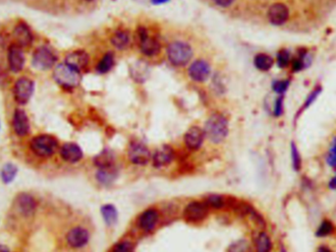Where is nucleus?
I'll use <instances>...</instances> for the list:
<instances>
[{
  "label": "nucleus",
  "mask_w": 336,
  "mask_h": 252,
  "mask_svg": "<svg viewBox=\"0 0 336 252\" xmlns=\"http://www.w3.org/2000/svg\"><path fill=\"white\" fill-rule=\"evenodd\" d=\"M205 134L214 144L223 142L228 135V120L221 114L211 115L205 123Z\"/></svg>",
  "instance_id": "f257e3e1"
},
{
  "label": "nucleus",
  "mask_w": 336,
  "mask_h": 252,
  "mask_svg": "<svg viewBox=\"0 0 336 252\" xmlns=\"http://www.w3.org/2000/svg\"><path fill=\"white\" fill-rule=\"evenodd\" d=\"M30 149L36 157L48 159L52 157L59 149V144L58 140L52 135H38L31 140Z\"/></svg>",
  "instance_id": "f03ea898"
},
{
  "label": "nucleus",
  "mask_w": 336,
  "mask_h": 252,
  "mask_svg": "<svg viewBox=\"0 0 336 252\" xmlns=\"http://www.w3.org/2000/svg\"><path fill=\"white\" fill-rule=\"evenodd\" d=\"M53 79L64 89H73L80 84V72L66 63H61L54 69Z\"/></svg>",
  "instance_id": "7ed1b4c3"
},
{
  "label": "nucleus",
  "mask_w": 336,
  "mask_h": 252,
  "mask_svg": "<svg viewBox=\"0 0 336 252\" xmlns=\"http://www.w3.org/2000/svg\"><path fill=\"white\" fill-rule=\"evenodd\" d=\"M191 47L183 42H174L167 48V56L170 62L176 66L186 65L192 58Z\"/></svg>",
  "instance_id": "20e7f679"
},
{
  "label": "nucleus",
  "mask_w": 336,
  "mask_h": 252,
  "mask_svg": "<svg viewBox=\"0 0 336 252\" xmlns=\"http://www.w3.org/2000/svg\"><path fill=\"white\" fill-rule=\"evenodd\" d=\"M57 61V56L50 48L40 47L32 54V64L33 67L41 71L51 69Z\"/></svg>",
  "instance_id": "39448f33"
},
{
  "label": "nucleus",
  "mask_w": 336,
  "mask_h": 252,
  "mask_svg": "<svg viewBox=\"0 0 336 252\" xmlns=\"http://www.w3.org/2000/svg\"><path fill=\"white\" fill-rule=\"evenodd\" d=\"M127 156L129 161L137 166H144L152 160V153L147 146L139 141L130 143Z\"/></svg>",
  "instance_id": "423d86ee"
},
{
  "label": "nucleus",
  "mask_w": 336,
  "mask_h": 252,
  "mask_svg": "<svg viewBox=\"0 0 336 252\" xmlns=\"http://www.w3.org/2000/svg\"><path fill=\"white\" fill-rule=\"evenodd\" d=\"M34 92V82L28 77L19 78L14 85V100L24 105L32 99Z\"/></svg>",
  "instance_id": "0eeeda50"
},
{
  "label": "nucleus",
  "mask_w": 336,
  "mask_h": 252,
  "mask_svg": "<svg viewBox=\"0 0 336 252\" xmlns=\"http://www.w3.org/2000/svg\"><path fill=\"white\" fill-rule=\"evenodd\" d=\"M208 215V207L205 202H189L183 210V218L188 223H200Z\"/></svg>",
  "instance_id": "6e6552de"
},
{
  "label": "nucleus",
  "mask_w": 336,
  "mask_h": 252,
  "mask_svg": "<svg viewBox=\"0 0 336 252\" xmlns=\"http://www.w3.org/2000/svg\"><path fill=\"white\" fill-rule=\"evenodd\" d=\"M15 209L23 218H31L38 209V202L32 194L22 192L18 194L15 199Z\"/></svg>",
  "instance_id": "1a4fd4ad"
},
{
  "label": "nucleus",
  "mask_w": 336,
  "mask_h": 252,
  "mask_svg": "<svg viewBox=\"0 0 336 252\" xmlns=\"http://www.w3.org/2000/svg\"><path fill=\"white\" fill-rule=\"evenodd\" d=\"M91 238L89 231L81 226L72 228L66 235V243L73 249H80L85 247Z\"/></svg>",
  "instance_id": "9d476101"
},
{
  "label": "nucleus",
  "mask_w": 336,
  "mask_h": 252,
  "mask_svg": "<svg viewBox=\"0 0 336 252\" xmlns=\"http://www.w3.org/2000/svg\"><path fill=\"white\" fill-rule=\"evenodd\" d=\"M175 158V153L171 146L163 145L152 155V164L155 168H162L169 166Z\"/></svg>",
  "instance_id": "9b49d317"
},
{
  "label": "nucleus",
  "mask_w": 336,
  "mask_h": 252,
  "mask_svg": "<svg viewBox=\"0 0 336 252\" xmlns=\"http://www.w3.org/2000/svg\"><path fill=\"white\" fill-rule=\"evenodd\" d=\"M12 128L18 137H26L30 133L31 124L27 113L22 109H16L12 118Z\"/></svg>",
  "instance_id": "f8f14e48"
},
{
  "label": "nucleus",
  "mask_w": 336,
  "mask_h": 252,
  "mask_svg": "<svg viewBox=\"0 0 336 252\" xmlns=\"http://www.w3.org/2000/svg\"><path fill=\"white\" fill-rule=\"evenodd\" d=\"M160 213L156 208H148L142 212L138 218V227L144 233H152L158 226Z\"/></svg>",
  "instance_id": "ddd939ff"
},
{
  "label": "nucleus",
  "mask_w": 336,
  "mask_h": 252,
  "mask_svg": "<svg viewBox=\"0 0 336 252\" xmlns=\"http://www.w3.org/2000/svg\"><path fill=\"white\" fill-rule=\"evenodd\" d=\"M61 159L69 164H77L84 157V153L80 146L74 142L64 143L59 148Z\"/></svg>",
  "instance_id": "4468645a"
},
{
  "label": "nucleus",
  "mask_w": 336,
  "mask_h": 252,
  "mask_svg": "<svg viewBox=\"0 0 336 252\" xmlns=\"http://www.w3.org/2000/svg\"><path fill=\"white\" fill-rule=\"evenodd\" d=\"M25 54L22 48L17 44H13L8 49V64L13 73H19L25 66Z\"/></svg>",
  "instance_id": "2eb2a0df"
},
{
  "label": "nucleus",
  "mask_w": 336,
  "mask_h": 252,
  "mask_svg": "<svg viewBox=\"0 0 336 252\" xmlns=\"http://www.w3.org/2000/svg\"><path fill=\"white\" fill-rule=\"evenodd\" d=\"M205 137L206 134L204 129L200 128L199 126H192L185 133L184 142L190 151H197L203 146Z\"/></svg>",
  "instance_id": "dca6fc26"
},
{
  "label": "nucleus",
  "mask_w": 336,
  "mask_h": 252,
  "mask_svg": "<svg viewBox=\"0 0 336 252\" xmlns=\"http://www.w3.org/2000/svg\"><path fill=\"white\" fill-rule=\"evenodd\" d=\"M268 17L272 25L282 26L288 21V7L283 3H274L269 9Z\"/></svg>",
  "instance_id": "f3484780"
},
{
  "label": "nucleus",
  "mask_w": 336,
  "mask_h": 252,
  "mask_svg": "<svg viewBox=\"0 0 336 252\" xmlns=\"http://www.w3.org/2000/svg\"><path fill=\"white\" fill-rule=\"evenodd\" d=\"M139 38L141 51L145 55L152 56L160 51V45L159 42L154 38H151L147 34V31L143 27L139 28Z\"/></svg>",
  "instance_id": "a211bd4d"
},
{
  "label": "nucleus",
  "mask_w": 336,
  "mask_h": 252,
  "mask_svg": "<svg viewBox=\"0 0 336 252\" xmlns=\"http://www.w3.org/2000/svg\"><path fill=\"white\" fill-rule=\"evenodd\" d=\"M210 75V66L205 60H197L189 68V76L196 82H204Z\"/></svg>",
  "instance_id": "6ab92c4d"
},
{
  "label": "nucleus",
  "mask_w": 336,
  "mask_h": 252,
  "mask_svg": "<svg viewBox=\"0 0 336 252\" xmlns=\"http://www.w3.org/2000/svg\"><path fill=\"white\" fill-rule=\"evenodd\" d=\"M13 37L16 40L15 44L21 48L31 46L33 41L32 31L26 23H19L17 25L13 31Z\"/></svg>",
  "instance_id": "aec40b11"
},
{
  "label": "nucleus",
  "mask_w": 336,
  "mask_h": 252,
  "mask_svg": "<svg viewBox=\"0 0 336 252\" xmlns=\"http://www.w3.org/2000/svg\"><path fill=\"white\" fill-rule=\"evenodd\" d=\"M89 60L90 58L86 51H75L66 56L65 63L80 72L81 70L87 67V65L89 64Z\"/></svg>",
  "instance_id": "412c9836"
},
{
  "label": "nucleus",
  "mask_w": 336,
  "mask_h": 252,
  "mask_svg": "<svg viewBox=\"0 0 336 252\" xmlns=\"http://www.w3.org/2000/svg\"><path fill=\"white\" fill-rule=\"evenodd\" d=\"M150 66L143 60H139L131 65L130 75L134 81L138 83H144L150 76Z\"/></svg>",
  "instance_id": "4be33fe9"
},
{
  "label": "nucleus",
  "mask_w": 336,
  "mask_h": 252,
  "mask_svg": "<svg viewBox=\"0 0 336 252\" xmlns=\"http://www.w3.org/2000/svg\"><path fill=\"white\" fill-rule=\"evenodd\" d=\"M254 243L256 252H272L273 249L272 236L264 230L257 233Z\"/></svg>",
  "instance_id": "5701e85b"
},
{
  "label": "nucleus",
  "mask_w": 336,
  "mask_h": 252,
  "mask_svg": "<svg viewBox=\"0 0 336 252\" xmlns=\"http://www.w3.org/2000/svg\"><path fill=\"white\" fill-rule=\"evenodd\" d=\"M118 176V171L114 168H98L96 172V182L103 186L111 185Z\"/></svg>",
  "instance_id": "b1692460"
},
{
  "label": "nucleus",
  "mask_w": 336,
  "mask_h": 252,
  "mask_svg": "<svg viewBox=\"0 0 336 252\" xmlns=\"http://www.w3.org/2000/svg\"><path fill=\"white\" fill-rule=\"evenodd\" d=\"M100 214L107 227H114L118 223L119 213L113 204H104L100 208Z\"/></svg>",
  "instance_id": "393cba45"
},
{
  "label": "nucleus",
  "mask_w": 336,
  "mask_h": 252,
  "mask_svg": "<svg viewBox=\"0 0 336 252\" xmlns=\"http://www.w3.org/2000/svg\"><path fill=\"white\" fill-rule=\"evenodd\" d=\"M94 163L98 168H114L115 164V156L113 152L104 149L96 155L94 159Z\"/></svg>",
  "instance_id": "a878e982"
},
{
  "label": "nucleus",
  "mask_w": 336,
  "mask_h": 252,
  "mask_svg": "<svg viewBox=\"0 0 336 252\" xmlns=\"http://www.w3.org/2000/svg\"><path fill=\"white\" fill-rule=\"evenodd\" d=\"M19 168L13 163H6L0 170V179L4 185H10L16 179Z\"/></svg>",
  "instance_id": "bb28decb"
},
{
  "label": "nucleus",
  "mask_w": 336,
  "mask_h": 252,
  "mask_svg": "<svg viewBox=\"0 0 336 252\" xmlns=\"http://www.w3.org/2000/svg\"><path fill=\"white\" fill-rule=\"evenodd\" d=\"M335 225L329 219H323L316 229L315 235L318 238H325L335 233Z\"/></svg>",
  "instance_id": "cd10ccee"
},
{
  "label": "nucleus",
  "mask_w": 336,
  "mask_h": 252,
  "mask_svg": "<svg viewBox=\"0 0 336 252\" xmlns=\"http://www.w3.org/2000/svg\"><path fill=\"white\" fill-rule=\"evenodd\" d=\"M290 157H291V165L293 170L295 172H300L303 168V159L298 146L294 141H292L290 144Z\"/></svg>",
  "instance_id": "c85d7f7f"
},
{
  "label": "nucleus",
  "mask_w": 336,
  "mask_h": 252,
  "mask_svg": "<svg viewBox=\"0 0 336 252\" xmlns=\"http://www.w3.org/2000/svg\"><path fill=\"white\" fill-rule=\"evenodd\" d=\"M274 60L271 55L267 53H257L254 58V64L256 69L263 72H267L272 69Z\"/></svg>",
  "instance_id": "c756f323"
},
{
  "label": "nucleus",
  "mask_w": 336,
  "mask_h": 252,
  "mask_svg": "<svg viewBox=\"0 0 336 252\" xmlns=\"http://www.w3.org/2000/svg\"><path fill=\"white\" fill-rule=\"evenodd\" d=\"M321 91H322V88L320 87V86H318V87H316L309 95H308V97H307V99L305 100L304 102H303V104H302V106L299 109V111L297 112V114H296V117H295V120H297L298 119V118L304 113L305 111H307L315 101H317V99L319 98V96L320 95V93H321Z\"/></svg>",
  "instance_id": "7c9ffc66"
},
{
  "label": "nucleus",
  "mask_w": 336,
  "mask_h": 252,
  "mask_svg": "<svg viewBox=\"0 0 336 252\" xmlns=\"http://www.w3.org/2000/svg\"><path fill=\"white\" fill-rule=\"evenodd\" d=\"M130 35L125 31H117L112 35L111 44L117 50H124L128 47Z\"/></svg>",
  "instance_id": "2f4dec72"
},
{
  "label": "nucleus",
  "mask_w": 336,
  "mask_h": 252,
  "mask_svg": "<svg viewBox=\"0 0 336 252\" xmlns=\"http://www.w3.org/2000/svg\"><path fill=\"white\" fill-rule=\"evenodd\" d=\"M204 202L207 204L208 208H212V209H216V210L222 209L226 206V203H227L223 195H220V194H209Z\"/></svg>",
  "instance_id": "473e14b6"
},
{
  "label": "nucleus",
  "mask_w": 336,
  "mask_h": 252,
  "mask_svg": "<svg viewBox=\"0 0 336 252\" xmlns=\"http://www.w3.org/2000/svg\"><path fill=\"white\" fill-rule=\"evenodd\" d=\"M113 64H114V56H113V53L112 52H107L103 57L102 59L99 61V63L97 64L96 66V71L100 74H104V73H107L112 67H113Z\"/></svg>",
  "instance_id": "72a5a7b5"
},
{
  "label": "nucleus",
  "mask_w": 336,
  "mask_h": 252,
  "mask_svg": "<svg viewBox=\"0 0 336 252\" xmlns=\"http://www.w3.org/2000/svg\"><path fill=\"white\" fill-rule=\"evenodd\" d=\"M292 58L291 52L286 49H282L277 52L276 63L279 68H287L291 64Z\"/></svg>",
  "instance_id": "f704fd0d"
},
{
  "label": "nucleus",
  "mask_w": 336,
  "mask_h": 252,
  "mask_svg": "<svg viewBox=\"0 0 336 252\" xmlns=\"http://www.w3.org/2000/svg\"><path fill=\"white\" fill-rule=\"evenodd\" d=\"M325 163L327 167L336 170V137L331 141V145L325 155Z\"/></svg>",
  "instance_id": "c9c22d12"
},
{
  "label": "nucleus",
  "mask_w": 336,
  "mask_h": 252,
  "mask_svg": "<svg viewBox=\"0 0 336 252\" xmlns=\"http://www.w3.org/2000/svg\"><path fill=\"white\" fill-rule=\"evenodd\" d=\"M228 252H253L250 242L247 239H239L233 242L230 246Z\"/></svg>",
  "instance_id": "e433bc0d"
},
{
  "label": "nucleus",
  "mask_w": 336,
  "mask_h": 252,
  "mask_svg": "<svg viewBox=\"0 0 336 252\" xmlns=\"http://www.w3.org/2000/svg\"><path fill=\"white\" fill-rule=\"evenodd\" d=\"M111 252H135V247L131 240L123 239L114 244Z\"/></svg>",
  "instance_id": "4c0bfd02"
},
{
  "label": "nucleus",
  "mask_w": 336,
  "mask_h": 252,
  "mask_svg": "<svg viewBox=\"0 0 336 252\" xmlns=\"http://www.w3.org/2000/svg\"><path fill=\"white\" fill-rule=\"evenodd\" d=\"M284 114V95H278L275 99L273 107H272V115L275 118H280Z\"/></svg>",
  "instance_id": "58836bf2"
},
{
  "label": "nucleus",
  "mask_w": 336,
  "mask_h": 252,
  "mask_svg": "<svg viewBox=\"0 0 336 252\" xmlns=\"http://www.w3.org/2000/svg\"><path fill=\"white\" fill-rule=\"evenodd\" d=\"M290 87L289 80H276L272 83V91L277 95H284Z\"/></svg>",
  "instance_id": "ea45409f"
},
{
  "label": "nucleus",
  "mask_w": 336,
  "mask_h": 252,
  "mask_svg": "<svg viewBox=\"0 0 336 252\" xmlns=\"http://www.w3.org/2000/svg\"><path fill=\"white\" fill-rule=\"evenodd\" d=\"M218 6L220 7H228L230 6L235 0H213Z\"/></svg>",
  "instance_id": "a19ab883"
},
{
  "label": "nucleus",
  "mask_w": 336,
  "mask_h": 252,
  "mask_svg": "<svg viewBox=\"0 0 336 252\" xmlns=\"http://www.w3.org/2000/svg\"><path fill=\"white\" fill-rule=\"evenodd\" d=\"M327 188L332 190V191H336V173L330 177V179L327 183Z\"/></svg>",
  "instance_id": "79ce46f5"
},
{
  "label": "nucleus",
  "mask_w": 336,
  "mask_h": 252,
  "mask_svg": "<svg viewBox=\"0 0 336 252\" xmlns=\"http://www.w3.org/2000/svg\"><path fill=\"white\" fill-rule=\"evenodd\" d=\"M316 252H334L329 246H327V245H325V244H320V245H319L318 247H317V249H316Z\"/></svg>",
  "instance_id": "37998d69"
},
{
  "label": "nucleus",
  "mask_w": 336,
  "mask_h": 252,
  "mask_svg": "<svg viewBox=\"0 0 336 252\" xmlns=\"http://www.w3.org/2000/svg\"><path fill=\"white\" fill-rule=\"evenodd\" d=\"M169 0H152V3L153 4H156V5H160V4H163V3H166L168 2Z\"/></svg>",
  "instance_id": "c03bdc74"
},
{
  "label": "nucleus",
  "mask_w": 336,
  "mask_h": 252,
  "mask_svg": "<svg viewBox=\"0 0 336 252\" xmlns=\"http://www.w3.org/2000/svg\"><path fill=\"white\" fill-rule=\"evenodd\" d=\"M0 252H11L9 247L4 245V244H0Z\"/></svg>",
  "instance_id": "a18cd8bd"
},
{
  "label": "nucleus",
  "mask_w": 336,
  "mask_h": 252,
  "mask_svg": "<svg viewBox=\"0 0 336 252\" xmlns=\"http://www.w3.org/2000/svg\"><path fill=\"white\" fill-rule=\"evenodd\" d=\"M279 252H288L287 248H286V246H285L283 243H281L280 246H279Z\"/></svg>",
  "instance_id": "49530a36"
},
{
  "label": "nucleus",
  "mask_w": 336,
  "mask_h": 252,
  "mask_svg": "<svg viewBox=\"0 0 336 252\" xmlns=\"http://www.w3.org/2000/svg\"><path fill=\"white\" fill-rule=\"evenodd\" d=\"M88 1H90V0H88Z\"/></svg>",
  "instance_id": "de8ad7c7"
},
{
  "label": "nucleus",
  "mask_w": 336,
  "mask_h": 252,
  "mask_svg": "<svg viewBox=\"0 0 336 252\" xmlns=\"http://www.w3.org/2000/svg\"><path fill=\"white\" fill-rule=\"evenodd\" d=\"M0 125H1V124H0Z\"/></svg>",
  "instance_id": "09e8293b"
}]
</instances>
